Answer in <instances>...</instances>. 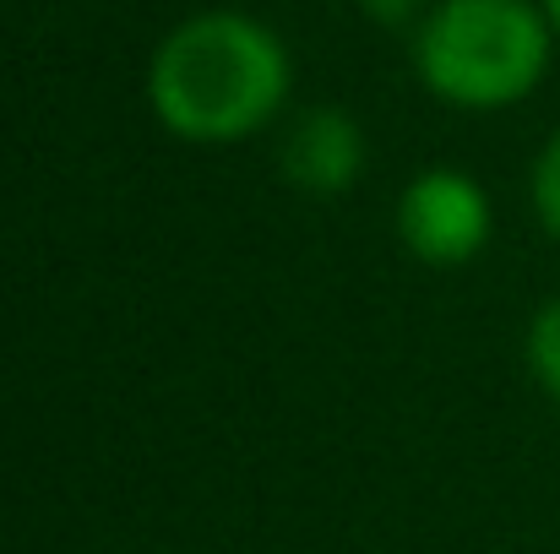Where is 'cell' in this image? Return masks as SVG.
<instances>
[{
    "mask_svg": "<svg viewBox=\"0 0 560 554\" xmlns=\"http://www.w3.org/2000/svg\"><path fill=\"white\" fill-rule=\"evenodd\" d=\"M283 38L250 11H196L164 33L148 66L153 115L186 142L256 137L289 98Z\"/></svg>",
    "mask_w": 560,
    "mask_h": 554,
    "instance_id": "6da1fadb",
    "label": "cell"
},
{
    "mask_svg": "<svg viewBox=\"0 0 560 554\" xmlns=\"http://www.w3.org/2000/svg\"><path fill=\"white\" fill-rule=\"evenodd\" d=\"M556 27L539 0H435L413 33L419 82L457 109H512L550 71Z\"/></svg>",
    "mask_w": 560,
    "mask_h": 554,
    "instance_id": "7a4b0ae2",
    "label": "cell"
},
{
    "mask_svg": "<svg viewBox=\"0 0 560 554\" xmlns=\"http://www.w3.org/2000/svg\"><path fill=\"white\" fill-rule=\"evenodd\" d=\"M495 217L485 185L463 169H424L397 201V234L402 245L430 267H463L485 250Z\"/></svg>",
    "mask_w": 560,
    "mask_h": 554,
    "instance_id": "3957f363",
    "label": "cell"
},
{
    "mask_svg": "<svg viewBox=\"0 0 560 554\" xmlns=\"http://www.w3.org/2000/svg\"><path fill=\"white\" fill-rule=\"evenodd\" d=\"M365 169V131L343 109H311L294 120L283 142V175L311 196H338Z\"/></svg>",
    "mask_w": 560,
    "mask_h": 554,
    "instance_id": "277c9868",
    "label": "cell"
},
{
    "mask_svg": "<svg viewBox=\"0 0 560 554\" xmlns=\"http://www.w3.org/2000/svg\"><path fill=\"white\" fill-rule=\"evenodd\" d=\"M528 365H534V380L560 402V294L550 305H539L528 327Z\"/></svg>",
    "mask_w": 560,
    "mask_h": 554,
    "instance_id": "5b68a950",
    "label": "cell"
},
{
    "mask_svg": "<svg viewBox=\"0 0 560 554\" xmlns=\"http://www.w3.org/2000/svg\"><path fill=\"white\" fill-rule=\"evenodd\" d=\"M528 185H534V212H539V223L560 239V131L545 142V153H539Z\"/></svg>",
    "mask_w": 560,
    "mask_h": 554,
    "instance_id": "8992f818",
    "label": "cell"
},
{
    "mask_svg": "<svg viewBox=\"0 0 560 554\" xmlns=\"http://www.w3.org/2000/svg\"><path fill=\"white\" fill-rule=\"evenodd\" d=\"M360 11L381 27H408V22H424L430 0H360Z\"/></svg>",
    "mask_w": 560,
    "mask_h": 554,
    "instance_id": "52a82bcc",
    "label": "cell"
},
{
    "mask_svg": "<svg viewBox=\"0 0 560 554\" xmlns=\"http://www.w3.org/2000/svg\"><path fill=\"white\" fill-rule=\"evenodd\" d=\"M545 5V16H550V27H556V38H560V0H539Z\"/></svg>",
    "mask_w": 560,
    "mask_h": 554,
    "instance_id": "ba28073f",
    "label": "cell"
}]
</instances>
